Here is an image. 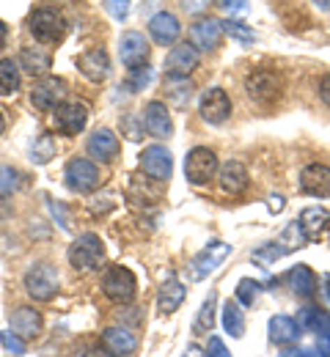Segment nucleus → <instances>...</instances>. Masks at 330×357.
I'll return each instance as SVG.
<instances>
[{
  "label": "nucleus",
  "mask_w": 330,
  "mask_h": 357,
  "mask_svg": "<svg viewBox=\"0 0 330 357\" xmlns=\"http://www.w3.org/2000/svg\"><path fill=\"white\" fill-rule=\"evenodd\" d=\"M28 28H31V33H33L36 42H42V45H55V42H61L63 33H66V20H63V14H61L58 8L42 6V8H36V11L31 14Z\"/></svg>",
  "instance_id": "1"
},
{
  "label": "nucleus",
  "mask_w": 330,
  "mask_h": 357,
  "mask_svg": "<svg viewBox=\"0 0 330 357\" xmlns=\"http://www.w3.org/2000/svg\"><path fill=\"white\" fill-rule=\"evenodd\" d=\"M105 261V245L96 234H80L72 245H69V264L77 272H91L99 269Z\"/></svg>",
  "instance_id": "2"
},
{
  "label": "nucleus",
  "mask_w": 330,
  "mask_h": 357,
  "mask_svg": "<svg viewBox=\"0 0 330 357\" xmlns=\"http://www.w3.org/2000/svg\"><path fill=\"white\" fill-rule=\"evenodd\" d=\"M245 91H248V96H250L253 102H259V105H273V102L281 96L283 80H281V75L273 72V69H256V72L248 75Z\"/></svg>",
  "instance_id": "3"
},
{
  "label": "nucleus",
  "mask_w": 330,
  "mask_h": 357,
  "mask_svg": "<svg viewBox=\"0 0 330 357\" xmlns=\"http://www.w3.org/2000/svg\"><path fill=\"white\" fill-rule=\"evenodd\" d=\"M25 291L36 303H47L58 291V269L52 264H36L25 272Z\"/></svg>",
  "instance_id": "4"
},
{
  "label": "nucleus",
  "mask_w": 330,
  "mask_h": 357,
  "mask_svg": "<svg viewBox=\"0 0 330 357\" xmlns=\"http://www.w3.org/2000/svg\"><path fill=\"white\" fill-rule=\"evenodd\" d=\"M220 171L218 165V154L207 146H195L185 157V178L190 184H207L209 178H215V174Z\"/></svg>",
  "instance_id": "5"
},
{
  "label": "nucleus",
  "mask_w": 330,
  "mask_h": 357,
  "mask_svg": "<svg viewBox=\"0 0 330 357\" xmlns=\"http://www.w3.org/2000/svg\"><path fill=\"white\" fill-rule=\"evenodd\" d=\"M63 178H66V187H69L72 192H80V195L94 192L96 187H99V181H102V178H99V168H96L94 162L83 160V157H75V160L66 162Z\"/></svg>",
  "instance_id": "6"
},
{
  "label": "nucleus",
  "mask_w": 330,
  "mask_h": 357,
  "mask_svg": "<svg viewBox=\"0 0 330 357\" xmlns=\"http://www.w3.org/2000/svg\"><path fill=\"white\" fill-rule=\"evenodd\" d=\"M135 289H138V280L133 275V269L127 267H110L102 278V291L113 300V303H130L135 297Z\"/></svg>",
  "instance_id": "7"
},
{
  "label": "nucleus",
  "mask_w": 330,
  "mask_h": 357,
  "mask_svg": "<svg viewBox=\"0 0 330 357\" xmlns=\"http://www.w3.org/2000/svg\"><path fill=\"white\" fill-rule=\"evenodd\" d=\"M89 124V107L80 99H66L55 107V130L61 135H77Z\"/></svg>",
  "instance_id": "8"
},
{
  "label": "nucleus",
  "mask_w": 330,
  "mask_h": 357,
  "mask_svg": "<svg viewBox=\"0 0 330 357\" xmlns=\"http://www.w3.org/2000/svg\"><path fill=\"white\" fill-rule=\"evenodd\" d=\"M198 110H201V119L207 124H223L232 116V99L223 89H209L201 93Z\"/></svg>",
  "instance_id": "9"
},
{
  "label": "nucleus",
  "mask_w": 330,
  "mask_h": 357,
  "mask_svg": "<svg viewBox=\"0 0 330 357\" xmlns=\"http://www.w3.org/2000/svg\"><path fill=\"white\" fill-rule=\"evenodd\" d=\"M141 168L146 176H151L154 181H168L171 171H174V160L171 151L165 146H146L141 154Z\"/></svg>",
  "instance_id": "10"
},
{
  "label": "nucleus",
  "mask_w": 330,
  "mask_h": 357,
  "mask_svg": "<svg viewBox=\"0 0 330 357\" xmlns=\"http://www.w3.org/2000/svg\"><path fill=\"white\" fill-rule=\"evenodd\" d=\"M31 102L39 110H55L61 102H66V83L61 77H42L31 91Z\"/></svg>",
  "instance_id": "11"
},
{
  "label": "nucleus",
  "mask_w": 330,
  "mask_h": 357,
  "mask_svg": "<svg viewBox=\"0 0 330 357\" xmlns=\"http://www.w3.org/2000/svg\"><path fill=\"white\" fill-rule=\"evenodd\" d=\"M232 253V245H226V242H209L195 259H193V278L195 280H204L209 272H215V269L220 267L223 261H226V256Z\"/></svg>",
  "instance_id": "12"
},
{
  "label": "nucleus",
  "mask_w": 330,
  "mask_h": 357,
  "mask_svg": "<svg viewBox=\"0 0 330 357\" xmlns=\"http://www.w3.org/2000/svg\"><path fill=\"white\" fill-rule=\"evenodd\" d=\"M149 33H151V39L160 47H171L179 39L182 25H179V20H177L171 11H157V14L149 20Z\"/></svg>",
  "instance_id": "13"
},
{
  "label": "nucleus",
  "mask_w": 330,
  "mask_h": 357,
  "mask_svg": "<svg viewBox=\"0 0 330 357\" xmlns=\"http://www.w3.org/2000/svg\"><path fill=\"white\" fill-rule=\"evenodd\" d=\"M143 127L151 137H168L174 132V121H171V113L165 107V102H149L143 107Z\"/></svg>",
  "instance_id": "14"
},
{
  "label": "nucleus",
  "mask_w": 330,
  "mask_h": 357,
  "mask_svg": "<svg viewBox=\"0 0 330 357\" xmlns=\"http://www.w3.org/2000/svg\"><path fill=\"white\" fill-rule=\"evenodd\" d=\"M220 36H223V22L212 17H204L195 25H190V45L195 50H215L220 45Z\"/></svg>",
  "instance_id": "15"
},
{
  "label": "nucleus",
  "mask_w": 330,
  "mask_h": 357,
  "mask_svg": "<svg viewBox=\"0 0 330 357\" xmlns=\"http://www.w3.org/2000/svg\"><path fill=\"white\" fill-rule=\"evenodd\" d=\"M300 187H303V192H308V195L330 198V168L328 165H320V162L306 165L303 174H300Z\"/></svg>",
  "instance_id": "16"
},
{
  "label": "nucleus",
  "mask_w": 330,
  "mask_h": 357,
  "mask_svg": "<svg viewBox=\"0 0 330 357\" xmlns=\"http://www.w3.org/2000/svg\"><path fill=\"white\" fill-rule=\"evenodd\" d=\"M119 52H121V63L127 69H135V66H143L146 58H149V42L143 39V33H138V31H127L121 36Z\"/></svg>",
  "instance_id": "17"
},
{
  "label": "nucleus",
  "mask_w": 330,
  "mask_h": 357,
  "mask_svg": "<svg viewBox=\"0 0 330 357\" xmlns=\"http://www.w3.org/2000/svg\"><path fill=\"white\" fill-rule=\"evenodd\" d=\"M77 69L89 77V80H94V83H102L107 75H110V58H107V52L105 50H89V52H83L80 58H77Z\"/></svg>",
  "instance_id": "18"
},
{
  "label": "nucleus",
  "mask_w": 330,
  "mask_h": 357,
  "mask_svg": "<svg viewBox=\"0 0 330 357\" xmlns=\"http://www.w3.org/2000/svg\"><path fill=\"white\" fill-rule=\"evenodd\" d=\"M102 344H105L107 352H113L116 357L135 355V349H138L135 335H133L130 330H124V327H107V330L102 333Z\"/></svg>",
  "instance_id": "19"
},
{
  "label": "nucleus",
  "mask_w": 330,
  "mask_h": 357,
  "mask_svg": "<svg viewBox=\"0 0 330 357\" xmlns=\"http://www.w3.org/2000/svg\"><path fill=\"white\" fill-rule=\"evenodd\" d=\"M218 178H220V187L226 190V192H232V195H239V192H245L248 190V168L239 162V160H229V162H223L220 165V171H218Z\"/></svg>",
  "instance_id": "20"
},
{
  "label": "nucleus",
  "mask_w": 330,
  "mask_h": 357,
  "mask_svg": "<svg viewBox=\"0 0 330 357\" xmlns=\"http://www.w3.org/2000/svg\"><path fill=\"white\" fill-rule=\"evenodd\" d=\"M86 149H89V154H91L94 160H99V162H113L116 154H119V137L110 132V130H96V132L89 137Z\"/></svg>",
  "instance_id": "21"
},
{
  "label": "nucleus",
  "mask_w": 330,
  "mask_h": 357,
  "mask_svg": "<svg viewBox=\"0 0 330 357\" xmlns=\"http://www.w3.org/2000/svg\"><path fill=\"white\" fill-rule=\"evenodd\" d=\"M300 228H303V234H306V239L308 242H317L322 234H325V228L330 223V212L325 206H308V209H303L300 212Z\"/></svg>",
  "instance_id": "22"
},
{
  "label": "nucleus",
  "mask_w": 330,
  "mask_h": 357,
  "mask_svg": "<svg viewBox=\"0 0 330 357\" xmlns=\"http://www.w3.org/2000/svg\"><path fill=\"white\" fill-rule=\"evenodd\" d=\"M198 66V50L193 45H179L174 47L165 58V69L168 75H190Z\"/></svg>",
  "instance_id": "23"
},
{
  "label": "nucleus",
  "mask_w": 330,
  "mask_h": 357,
  "mask_svg": "<svg viewBox=\"0 0 330 357\" xmlns=\"http://www.w3.org/2000/svg\"><path fill=\"white\" fill-rule=\"evenodd\" d=\"M182 300H185V286L177 280V275L171 272L165 280H163V286H160V294H157V308L160 313H174L179 305H182Z\"/></svg>",
  "instance_id": "24"
},
{
  "label": "nucleus",
  "mask_w": 330,
  "mask_h": 357,
  "mask_svg": "<svg viewBox=\"0 0 330 357\" xmlns=\"http://www.w3.org/2000/svg\"><path fill=\"white\" fill-rule=\"evenodd\" d=\"M20 63L31 77H47L50 69H52V58L42 47H25L20 52Z\"/></svg>",
  "instance_id": "25"
},
{
  "label": "nucleus",
  "mask_w": 330,
  "mask_h": 357,
  "mask_svg": "<svg viewBox=\"0 0 330 357\" xmlns=\"http://www.w3.org/2000/svg\"><path fill=\"white\" fill-rule=\"evenodd\" d=\"M8 321L20 338H36L42 333V313L33 311V308H17Z\"/></svg>",
  "instance_id": "26"
},
{
  "label": "nucleus",
  "mask_w": 330,
  "mask_h": 357,
  "mask_svg": "<svg viewBox=\"0 0 330 357\" xmlns=\"http://www.w3.org/2000/svg\"><path fill=\"white\" fill-rule=\"evenodd\" d=\"M286 283L297 297H306V300L314 297V291H317V278L306 264H297V267L289 269L286 272Z\"/></svg>",
  "instance_id": "27"
},
{
  "label": "nucleus",
  "mask_w": 330,
  "mask_h": 357,
  "mask_svg": "<svg viewBox=\"0 0 330 357\" xmlns=\"http://www.w3.org/2000/svg\"><path fill=\"white\" fill-rule=\"evenodd\" d=\"M300 321H294L292 316H273L270 319V341L273 344H294L297 338H300Z\"/></svg>",
  "instance_id": "28"
},
{
  "label": "nucleus",
  "mask_w": 330,
  "mask_h": 357,
  "mask_svg": "<svg viewBox=\"0 0 330 357\" xmlns=\"http://www.w3.org/2000/svg\"><path fill=\"white\" fill-rule=\"evenodd\" d=\"M165 96L177 105V107H188L190 96H193V83L188 80V75H165Z\"/></svg>",
  "instance_id": "29"
},
{
  "label": "nucleus",
  "mask_w": 330,
  "mask_h": 357,
  "mask_svg": "<svg viewBox=\"0 0 330 357\" xmlns=\"http://www.w3.org/2000/svg\"><path fill=\"white\" fill-rule=\"evenodd\" d=\"M297 321H300L303 330L317 333L320 338H328L330 335V316L325 311H320V308H303V311L297 313Z\"/></svg>",
  "instance_id": "30"
},
{
  "label": "nucleus",
  "mask_w": 330,
  "mask_h": 357,
  "mask_svg": "<svg viewBox=\"0 0 330 357\" xmlns=\"http://www.w3.org/2000/svg\"><path fill=\"white\" fill-rule=\"evenodd\" d=\"M223 327L232 338H242L245 335V316H242V308L237 300H229L223 305Z\"/></svg>",
  "instance_id": "31"
},
{
  "label": "nucleus",
  "mask_w": 330,
  "mask_h": 357,
  "mask_svg": "<svg viewBox=\"0 0 330 357\" xmlns=\"http://www.w3.org/2000/svg\"><path fill=\"white\" fill-rule=\"evenodd\" d=\"M20 66L11 61V58H3L0 61V93L3 96H11L20 91Z\"/></svg>",
  "instance_id": "32"
},
{
  "label": "nucleus",
  "mask_w": 330,
  "mask_h": 357,
  "mask_svg": "<svg viewBox=\"0 0 330 357\" xmlns=\"http://www.w3.org/2000/svg\"><path fill=\"white\" fill-rule=\"evenodd\" d=\"M215 305H218V294L209 291V297L204 300V305H201V311H198V319H195V324H193V333H198V335L212 333V327H215Z\"/></svg>",
  "instance_id": "33"
},
{
  "label": "nucleus",
  "mask_w": 330,
  "mask_h": 357,
  "mask_svg": "<svg viewBox=\"0 0 330 357\" xmlns=\"http://www.w3.org/2000/svg\"><path fill=\"white\" fill-rule=\"evenodd\" d=\"M52 157H55V137L50 132H42L31 146V160L36 165H47Z\"/></svg>",
  "instance_id": "34"
},
{
  "label": "nucleus",
  "mask_w": 330,
  "mask_h": 357,
  "mask_svg": "<svg viewBox=\"0 0 330 357\" xmlns=\"http://www.w3.org/2000/svg\"><path fill=\"white\" fill-rule=\"evenodd\" d=\"M223 33H229L239 45H253V42H256L253 28L245 25V22H239V20H226V22H223Z\"/></svg>",
  "instance_id": "35"
},
{
  "label": "nucleus",
  "mask_w": 330,
  "mask_h": 357,
  "mask_svg": "<svg viewBox=\"0 0 330 357\" xmlns=\"http://www.w3.org/2000/svg\"><path fill=\"white\" fill-rule=\"evenodd\" d=\"M259 291H262V283H259V280L242 278V280L237 283V303H239V305H245V308H250V305L256 303Z\"/></svg>",
  "instance_id": "36"
},
{
  "label": "nucleus",
  "mask_w": 330,
  "mask_h": 357,
  "mask_svg": "<svg viewBox=\"0 0 330 357\" xmlns=\"http://www.w3.org/2000/svg\"><path fill=\"white\" fill-rule=\"evenodd\" d=\"M306 242H308V239H306V234H303V228H300L297 220L286 225V228H283V234H281V239H278V245L286 248V253H289V250H294V248H303Z\"/></svg>",
  "instance_id": "37"
},
{
  "label": "nucleus",
  "mask_w": 330,
  "mask_h": 357,
  "mask_svg": "<svg viewBox=\"0 0 330 357\" xmlns=\"http://www.w3.org/2000/svg\"><path fill=\"white\" fill-rule=\"evenodd\" d=\"M151 83V69L143 63V66H135V69H130V77H127V83H124V89L127 91H143L146 86Z\"/></svg>",
  "instance_id": "38"
},
{
  "label": "nucleus",
  "mask_w": 330,
  "mask_h": 357,
  "mask_svg": "<svg viewBox=\"0 0 330 357\" xmlns=\"http://www.w3.org/2000/svg\"><path fill=\"white\" fill-rule=\"evenodd\" d=\"M20 187V174L8 165H0V198H8Z\"/></svg>",
  "instance_id": "39"
},
{
  "label": "nucleus",
  "mask_w": 330,
  "mask_h": 357,
  "mask_svg": "<svg viewBox=\"0 0 330 357\" xmlns=\"http://www.w3.org/2000/svg\"><path fill=\"white\" fill-rule=\"evenodd\" d=\"M281 256H286V248H278V242H267L264 248H259V250L253 253V259L262 261V264H273V261H278Z\"/></svg>",
  "instance_id": "40"
},
{
  "label": "nucleus",
  "mask_w": 330,
  "mask_h": 357,
  "mask_svg": "<svg viewBox=\"0 0 330 357\" xmlns=\"http://www.w3.org/2000/svg\"><path fill=\"white\" fill-rule=\"evenodd\" d=\"M0 344H3V349H6V352H11V355H25V341H22L14 330L0 333Z\"/></svg>",
  "instance_id": "41"
},
{
  "label": "nucleus",
  "mask_w": 330,
  "mask_h": 357,
  "mask_svg": "<svg viewBox=\"0 0 330 357\" xmlns=\"http://www.w3.org/2000/svg\"><path fill=\"white\" fill-rule=\"evenodd\" d=\"M105 8L110 11V17H113V20L124 22V20H127V14H130V0H105Z\"/></svg>",
  "instance_id": "42"
},
{
  "label": "nucleus",
  "mask_w": 330,
  "mask_h": 357,
  "mask_svg": "<svg viewBox=\"0 0 330 357\" xmlns=\"http://www.w3.org/2000/svg\"><path fill=\"white\" fill-rule=\"evenodd\" d=\"M207 357H232L229 355V349H226V344L220 341V338H209V347H207Z\"/></svg>",
  "instance_id": "43"
},
{
  "label": "nucleus",
  "mask_w": 330,
  "mask_h": 357,
  "mask_svg": "<svg viewBox=\"0 0 330 357\" xmlns=\"http://www.w3.org/2000/svg\"><path fill=\"white\" fill-rule=\"evenodd\" d=\"M220 6H223L226 11H232V14H237V11H245L248 0H220Z\"/></svg>",
  "instance_id": "44"
},
{
  "label": "nucleus",
  "mask_w": 330,
  "mask_h": 357,
  "mask_svg": "<svg viewBox=\"0 0 330 357\" xmlns=\"http://www.w3.org/2000/svg\"><path fill=\"white\" fill-rule=\"evenodd\" d=\"M320 99L330 107V75H325V77L320 80Z\"/></svg>",
  "instance_id": "45"
},
{
  "label": "nucleus",
  "mask_w": 330,
  "mask_h": 357,
  "mask_svg": "<svg viewBox=\"0 0 330 357\" xmlns=\"http://www.w3.org/2000/svg\"><path fill=\"white\" fill-rule=\"evenodd\" d=\"M267 206H270V212H273V215H278V212H283V206H286V201H283V195H270V201H267Z\"/></svg>",
  "instance_id": "46"
},
{
  "label": "nucleus",
  "mask_w": 330,
  "mask_h": 357,
  "mask_svg": "<svg viewBox=\"0 0 330 357\" xmlns=\"http://www.w3.org/2000/svg\"><path fill=\"white\" fill-rule=\"evenodd\" d=\"M50 209H52V215H58V223H61V228H69V220H66V215H63V206L61 204H50Z\"/></svg>",
  "instance_id": "47"
},
{
  "label": "nucleus",
  "mask_w": 330,
  "mask_h": 357,
  "mask_svg": "<svg viewBox=\"0 0 330 357\" xmlns=\"http://www.w3.org/2000/svg\"><path fill=\"white\" fill-rule=\"evenodd\" d=\"M281 357H320V355H314L311 349H289V352H283Z\"/></svg>",
  "instance_id": "48"
},
{
  "label": "nucleus",
  "mask_w": 330,
  "mask_h": 357,
  "mask_svg": "<svg viewBox=\"0 0 330 357\" xmlns=\"http://www.w3.org/2000/svg\"><path fill=\"white\" fill-rule=\"evenodd\" d=\"M124 124H127V127H130V137H133V140H138V137H141V130H135V119H133V116H130V119H124Z\"/></svg>",
  "instance_id": "49"
},
{
  "label": "nucleus",
  "mask_w": 330,
  "mask_h": 357,
  "mask_svg": "<svg viewBox=\"0 0 330 357\" xmlns=\"http://www.w3.org/2000/svg\"><path fill=\"white\" fill-rule=\"evenodd\" d=\"M320 357H330V335L320 338Z\"/></svg>",
  "instance_id": "50"
},
{
  "label": "nucleus",
  "mask_w": 330,
  "mask_h": 357,
  "mask_svg": "<svg viewBox=\"0 0 330 357\" xmlns=\"http://www.w3.org/2000/svg\"><path fill=\"white\" fill-rule=\"evenodd\" d=\"M86 357H116L113 352H105V349H91V352H86Z\"/></svg>",
  "instance_id": "51"
},
{
  "label": "nucleus",
  "mask_w": 330,
  "mask_h": 357,
  "mask_svg": "<svg viewBox=\"0 0 330 357\" xmlns=\"http://www.w3.org/2000/svg\"><path fill=\"white\" fill-rule=\"evenodd\" d=\"M185 8H188V11H201V8H204V3H198V0H190V3H185Z\"/></svg>",
  "instance_id": "52"
},
{
  "label": "nucleus",
  "mask_w": 330,
  "mask_h": 357,
  "mask_svg": "<svg viewBox=\"0 0 330 357\" xmlns=\"http://www.w3.org/2000/svg\"><path fill=\"white\" fill-rule=\"evenodd\" d=\"M314 3H317L320 11H330V0H314Z\"/></svg>",
  "instance_id": "53"
},
{
  "label": "nucleus",
  "mask_w": 330,
  "mask_h": 357,
  "mask_svg": "<svg viewBox=\"0 0 330 357\" xmlns=\"http://www.w3.org/2000/svg\"><path fill=\"white\" fill-rule=\"evenodd\" d=\"M6 36H8V31H6V25H3V20H0V47L6 45Z\"/></svg>",
  "instance_id": "54"
},
{
  "label": "nucleus",
  "mask_w": 330,
  "mask_h": 357,
  "mask_svg": "<svg viewBox=\"0 0 330 357\" xmlns=\"http://www.w3.org/2000/svg\"><path fill=\"white\" fill-rule=\"evenodd\" d=\"M322 280H325V291H328V300H330V275H325Z\"/></svg>",
  "instance_id": "55"
},
{
  "label": "nucleus",
  "mask_w": 330,
  "mask_h": 357,
  "mask_svg": "<svg viewBox=\"0 0 330 357\" xmlns=\"http://www.w3.org/2000/svg\"><path fill=\"white\" fill-rule=\"evenodd\" d=\"M3 127H6V121H3V113H0V135H3Z\"/></svg>",
  "instance_id": "56"
}]
</instances>
